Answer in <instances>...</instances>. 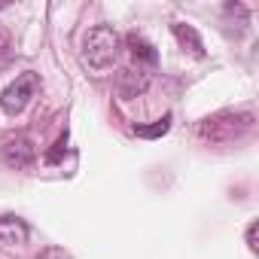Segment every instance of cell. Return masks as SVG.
Masks as SVG:
<instances>
[{
	"instance_id": "obj_1",
	"label": "cell",
	"mask_w": 259,
	"mask_h": 259,
	"mask_svg": "<svg viewBox=\"0 0 259 259\" xmlns=\"http://www.w3.org/2000/svg\"><path fill=\"white\" fill-rule=\"evenodd\" d=\"M119 49H122V40H119V34H116L110 25H95V28H89L85 37H82V61H85L92 70H107V67H113Z\"/></svg>"
},
{
	"instance_id": "obj_2",
	"label": "cell",
	"mask_w": 259,
	"mask_h": 259,
	"mask_svg": "<svg viewBox=\"0 0 259 259\" xmlns=\"http://www.w3.org/2000/svg\"><path fill=\"white\" fill-rule=\"evenodd\" d=\"M250 128H253V113L241 110V113H220L213 119H204L198 125V135L201 141H210V144H232L244 138Z\"/></svg>"
},
{
	"instance_id": "obj_3",
	"label": "cell",
	"mask_w": 259,
	"mask_h": 259,
	"mask_svg": "<svg viewBox=\"0 0 259 259\" xmlns=\"http://www.w3.org/2000/svg\"><path fill=\"white\" fill-rule=\"evenodd\" d=\"M37 89H40V76H37V73L28 70V73L16 76V82L7 85V92L0 95V107H4V113L19 116V113L31 104V98L37 95Z\"/></svg>"
},
{
	"instance_id": "obj_4",
	"label": "cell",
	"mask_w": 259,
	"mask_h": 259,
	"mask_svg": "<svg viewBox=\"0 0 259 259\" xmlns=\"http://www.w3.org/2000/svg\"><path fill=\"white\" fill-rule=\"evenodd\" d=\"M0 159H4V165H7V168L25 171V168H31V165H34L37 150H34V144H31L28 138H13V141H7V144H4V150H0Z\"/></svg>"
},
{
	"instance_id": "obj_5",
	"label": "cell",
	"mask_w": 259,
	"mask_h": 259,
	"mask_svg": "<svg viewBox=\"0 0 259 259\" xmlns=\"http://www.w3.org/2000/svg\"><path fill=\"white\" fill-rule=\"evenodd\" d=\"M150 73L144 70V67H128V70H122L119 73V79H116V89H119V95L128 101V98H138V95H144L147 89H150Z\"/></svg>"
},
{
	"instance_id": "obj_6",
	"label": "cell",
	"mask_w": 259,
	"mask_h": 259,
	"mask_svg": "<svg viewBox=\"0 0 259 259\" xmlns=\"http://www.w3.org/2000/svg\"><path fill=\"white\" fill-rule=\"evenodd\" d=\"M28 235H31V229H28V223L22 217H13V213L10 217H0V244H7V247L25 244Z\"/></svg>"
},
{
	"instance_id": "obj_7",
	"label": "cell",
	"mask_w": 259,
	"mask_h": 259,
	"mask_svg": "<svg viewBox=\"0 0 259 259\" xmlns=\"http://www.w3.org/2000/svg\"><path fill=\"white\" fill-rule=\"evenodd\" d=\"M171 34H174V40H177L189 55L204 58V43H201V37H198V31H195L192 25H186V22H171Z\"/></svg>"
},
{
	"instance_id": "obj_8",
	"label": "cell",
	"mask_w": 259,
	"mask_h": 259,
	"mask_svg": "<svg viewBox=\"0 0 259 259\" xmlns=\"http://www.w3.org/2000/svg\"><path fill=\"white\" fill-rule=\"evenodd\" d=\"M125 43H128V52H132L138 61L150 64V67H153V64H159V52H156V46H153L150 40H144L141 34H135V31H132V34L125 37Z\"/></svg>"
},
{
	"instance_id": "obj_9",
	"label": "cell",
	"mask_w": 259,
	"mask_h": 259,
	"mask_svg": "<svg viewBox=\"0 0 259 259\" xmlns=\"http://www.w3.org/2000/svg\"><path fill=\"white\" fill-rule=\"evenodd\" d=\"M171 113H165L162 119H156L153 125H135V135L138 138H147V141H156V138H162V135H168L171 132Z\"/></svg>"
},
{
	"instance_id": "obj_10",
	"label": "cell",
	"mask_w": 259,
	"mask_h": 259,
	"mask_svg": "<svg viewBox=\"0 0 259 259\" xmlns=\"http://www.w3.org/2000/svg\"><path fill=\"white\" fill-rule=\"evenodd\" d=\"M64 153H67V135H61V138H58V144H55V150L46 156V162H49V165H58Z\"/></svg>"
},
{
	"instance_id": "obj_11",
	"label": "cell",
	"mask_w": 259,
	"mask_h": 259,
	"mask_svg": "<svg viewBox=\"0 0 259 259\" xmlns=\"http://www.w3.org/2000/svg\"><path fill=\"white\" fill-rule=\"evenodd\" d=\"M247 244H250V250L259 247V244H256V223H250V229H247Z\"/></svg>"
}]
</instances>
